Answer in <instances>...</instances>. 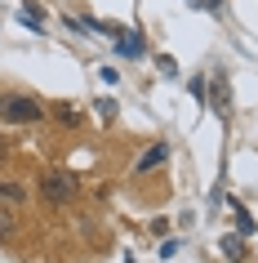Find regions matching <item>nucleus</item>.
Wrapping results in <instances>:
<instances>
[{
  "instance_id": "1",
  "label": "nucleus",
  "mask_w": 258,
  "mask_h": 263,
  "mask_svg": "<svg viewBox=\"0 0 258 263\" xmlns=\"http://www.w3.org/2000/svg\"><path fill=\"white\" fill-rule=\"evenodd\" d=\"M45 107L36 103V98L27 94H0V121L5 125H31V121H41Z\"/></svg>"
},
{
  "instance_id": "2",
  "label": "nucleus",
  "mask_w": 258,
  "mask_h": 263,
  "mask_svg": "<svg viewBox=\"0 0 258 263\" xmlns=\"http://www.w3.org/2000/svg\"><path fill=\"white\" fill-rule=\"evenodd\" d=\"M205 103H209V111H214L218 121H231V81H227L223 67L209 71V81H205Z\"/></svg>"
},
{
  "instance_id": "3",
  "label": "nucleus",
  "mask_w": 258,
  "mask_h": 263,
  "mask_svg": "<svg viewBox=\"0 0 258 263\" xmlns=\"http://www.w3.org/2000/svg\"><path fill=\"white\" fill-rule=\"evenodd\" d=\"M41 196L49 201V205H67L71 196H76V174H67V170H49L41 179Z\"/></svg>"
},
{
  "instance_id": "4",
  "label": "nucleus",
  "mask_w": 258,
  "mask_h": 263,
  "mask_svg": "<svg viewBox=\"0 0 258 263\" xmlns=\"http://www.w3.org/2000/svg\"><path fill=\"white\" fill-rule=\"evenodd\" d=\"M165 161H169V143H151L147 152L138 156V165H134V174L143 179V174H151V170H161Z\"/></svg>"
},
{
  "instance_id": "5",
  "label": "nucleus",
  "mask_w": 258,
  "mask_h": 263,
  "mask_svg": "<svg viewBox=\"0 0 258 263\" xmlns=\"http://www.w3.org/2000/svg\"><path fill=\"white\" fill-rule=\"evenodd\" d=\"M116 54H121V58H143V36L125 31L121 41H116Z\"/></svg>"
},
{
  "instance_id": "6",
  "label": "nucleus",
  "mask_w": 258,
  "mask_h": 263,
  "mask_svg": "<svg viewBox=\"0 0 258 263\" xmlns=\"http://www.w3.org/2000/svg\"><path fill=\"white\" fill-rule=\"evenodd\" d=\"M223 254H227L231 263L245 259V236H223Z\"/></svg>"
},
{
  "instance_id": "7",
  "label": "nucleus",
  "mask_w": 258,
  "mask_h": 263,
  "mask_svg": "<svg viewBox=\"0 0 258 263\" xmlns=\"http://www.w3.org/2000/svg\"><path fill=\"white\" fill-rule=\"evenodd\" d=\"M236 228H241L236 236H254V219H249V210H241V205H236Z\"/></svg>"
},
{
  "instance_id": "8",
  "label": "nucleus",
  "mask_w": 258,
  "mask_h": 263,
  "mask_svg": "<svg viewBox=\"0 0 258 263\" xmlns=\"http://www.w3.org/2000/svg\"><path fill=\"white\" fill-rule=\"evenodd\" d=\"M9 236H14V210L0 205V241H9Z\"/></svg>"
},
{
  "instance_id": "9",
  "label": "nucleus",
  "mask_w": 258,
  "mask_h": 263,
  "mask_svg": "<svg viewBox=\"0 0 258 263\" xmlns=\"http://www.w3.org/2000/svg\"><path fill=\"white\" fill-rule=\"evenodd\" d=\"M94 111L103 116V121H116V111H121V107H116L111 98H98V103H94Z\"/></svg>"
},
{
  "instance_id": "10",
  "label": "nucleus",
  "mask_w": 258,
  "mask_h": 263,
  "mask_svg": "<svg viewBox=\"0 0 258 263\" xmlns=\"http://www.w3.org/2000/svg\"><path fill=\"white\" fill-rule=\"evenodd\" d=\"M0 196H5V201H23V183H0Z\"/></svg>"
},
{
  "instance_id": "11",
  "label": "nucleus",
  "mask_w": 258,
  "mask_h": 263,
  "mask_svg": "<svg viewBox=\"0 0 258 263\" xmlns=\"http://www.w3.org/2000/svg\"><path fill=\"white\" fill-rule=\"evenodd\" d=\"M54 116H58V121H63V125H76V121H81V116H76V107H71V103H63V107H54Z\"/></svg>"
},
{
  "instance_id": "12",
  "label": "nucleus",
  "mask_w": 258,
  "mask_h": 263,
  "mask_svg": "<svg viewBox=\"0 0 258 263\" xmlns=\"http://www.w3.org/2000/svg\"><path fill=\"white\" fill-rule=\"evenodd\" d=\"M156 67H161V71H165V76H178V67H174V58H165V54H161V58H156Z\"/></svg>"
},
{
  "instance_id": "13",
  "label": "nucleus",
  "mask_w": 258,
  "mask_h": 263,
  "mask_svg": "<svg viewBox=\"0 0 258 263\" xmlns=\"http://www.w3.org/2000/svg\"><path fill=\"white\" fill-rule=\"evenodd\" d=\"M201 9H209V14H223V0H201Z\"/></svg>"
},
{
  "instance_id": "14",
  "label": "nucleus",
  "mask_w": 258,
  "mask_h": 263,
  "mask_svg": "<svg viewBox=\"0 0 258 263\" xmlns=\"http://www.w3.org/2000/svg\"><path fill=\"white\" fill-rule=\"evenodd\" d=\"M0 161H5V143H0Z\"/></svg>"
}]
</instances>
